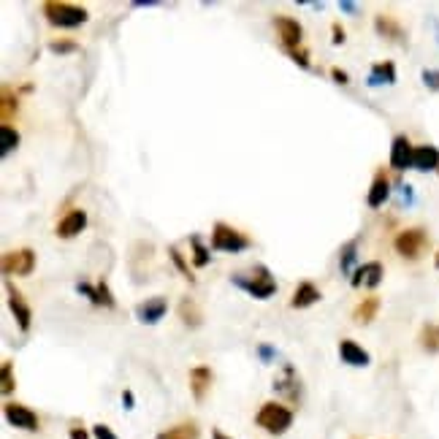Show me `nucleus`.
Returning a JSON list of instances; mask_svg holds the SVG:
<instances>
[{"mask_svg": "<svg viewBox=\"0 0 439 439\" xmlns=\"http://www.w3.org/2000/svg\"><path fill=\"white\" fill-rule=\"evenodd\" d=\"M230 282L239 290H244V293H250L252 299H260V301L272 299L277 293V279H274L266 266H255L252 272H236L230 277Z\"/></svg>", "mask_w": 439, "mask_h": 439, "instance_id": "f257e3e1", "label": "nucleus"}, {"mask_svg": "<svg viewBox=\"0 0 439 439\" xmlns=\"http://www.w3.org/2000/svg\"><path fill=\"white\" fill-rule=\"evenodd\" d=\"M41 11H44L46 22L49 25H55V28H79V25H84L90 14H87V9L84 6H74V3H62V0H49L41 6Z\"/></svg>", "mask_w": 439, "mask_h": 439, "instance_id": "f03ea898", "label": "nucleus"}, {"mask_svg": "<svg viewBox=\"0 0 439 439\" xmlns=\"http://www.w3.org/2000/svg\"><path fill=\"white\" fill-rule=\"evenodd\" d=\"M255 423L260 426L263 431L279 437V434H285L290 426H293V409H288L285 404H277V401H266L263 407L257 409Z\"/></svg>", "mask_w": 439, "mask_h": 439, "instance_id": "7ed1b4c3", "label": "nucleus"}, {"mask_svg": "<svg viewBox=\"0 0 439 439\" xmlns=\"http://www.w3.org/2000/svg\"><path fill=\"white\" fill-rule=\"evenodd\" d=\"M252 247V239L250 236H244L242 230H236V228H230L228 223H214L212 228V250L217 252H244V250H250Z\"/></svg>", "mask_w": 439, "mask_h": 439, "instance_id": "20e7f679", "label": "nucleus"}, {"mask_svg": "<svg viewBox=\"0 0 439 439\" xmlns=\"http://www.w3.org/2000/svg\"><path fill=\"white\" fill-rule=\"evenodd\" d=\"M274 30L279 35V46L285 49V52H301L304 49V28L301 22L296 19V16H274Z\"/></svg>", "mask_w": 439, "mask_h": 439, "instance_id": "39448f33", "label": "nucleus"}, {"mask_svg": "<svg viewBox=\"0 0 439 439\" xmlns=\"http://www.w3.org/2000/svg\"><path fill=\"white\" fill-rule=\"evenodd\" d=\"M426 244H428V233H426L423 228H407V230H401L399 236L394 239V250L399 255L404 257V260H418L421 252L426 250Z\"/></svg>", "mask_w": 439, "mask_h": 439, "instance_id": "423d86ee", "label": "nucleus"}, {"mask_svg": "<svg viewBox=\"0 0 439 439\" xmlns=\"http://www.w3.org/2000/svg\"><path fill=\"white\" fill-rule=\"evenodd\" d=\"M35 269V252L30 247H22V250H11L3 255V274H16V277H28Z\"/></svg>", "mask_w": 439, "mask_h": 439, "instance_id": "0eeeda50", "label": "nucleus"}, {"mask_svg": "<svg viewBox=\"0 0 439 439\" xmlns=\"http://www.w3.org/2000/svg\"><path fill=\"white\" fill-rule=\"evenodd\" d=\"M6 293H9V306H11V312H14V320H16V326H19V331L28 333L30 331V326H33L30 304L25 301V296H22V293L11 285V282H6Z\"/></svg>", "mask_w": 439, "mask_h": 439, "instance_id": "6e6552de", "label": "nucleus"}, {"mask_svg": "<svg viewBox=\"0 0 439 439\" xmlns=\"http://www.w3.org/2000/svg\"><path fill=\"white\" fill-rule=\"evenodd\" d=\"M274 391H277V394H282L288 401H293V404H299V401H301V379H299V372H296L290 364L282 366L279 377L274 379Z\"/></svg>", "mask_w": 439, "mask_h": 439, "instance_id": "1a4fd4ad", "label": "nucleus"}, {"mask_svg": "<svg viewBox=\"0 0 439 439\" xmlns=\"http://www.w3.org/2000/svg\"><path fill=\"white\" fill-rule=\"evenodd\" d=\"M3 415H6V421L14 426V428H22V431H38V415H35L30 407H25V404H14V401H9V404L3 407Z\"/></svg>", "mask_w": 439, "mask_h": 439, "instance_id": "9d476101", "label": "nucleus"}, {"mask_svg": "<svg viewBox=\"0 0 439 439\" xmlns=\"http://www.w3.org/2000/svg\"><path fill=\"white\" fill-rule=\"evenodd\" d=\"M382 263L379 260H369V263H361L355 272L350 274V285L352 288H377L379 282H382Z\"/></svg>", "mask_w": 439, "mask_h": 439, "instance_id": "9b49d317", "label": "nucleus"}, {"mask_svg": "<svg viewBox=\"0 0 439 439\" xmlns=\"http://www.w3.org/2000/svg\"><path fill=\"white\" fill-rule=\"evenodd\" d=\"M168 312V301L163 296H155V299H147V301H141L136 306V318L141 323H147V326H155V323H160V320L166 318Z\"/></svg>", "mask_w": 439, "mask_h": 439, "instance_id": "f8f14e48", "label": "nucleus"}, {"mask_svg": "<svg viewBox=\"0 0 439 439\" xmlns=\"http://www.w3.org/2000/svg\"><path fill=\"white\" fill-rule=\"evenodd\" d=\"M84 228H87V212H84V209H71V212L57 223L55 233H57L60 239H74V236H79Z\"/></svg>", "mask_w": 439, "mask_h": 439, "instance_id": "ddd939ff", "label": "nucleus"}, {"mask_svg": "<svg viewBox=\"0 0 439 439\" xmlns=\"http://www.w3.org/2000/svg\"><path fill=\"white\" fill-rule=\"evenodd\" d=\"M212 369L209 366H193L190 369V394H193V399L196 401H204L206 396H209V391H212Z\"/></svg>", "mask_w": 439, "mask_h": 439, "instance_id": "4468645a", "label": "nucleus"}, {"mask_svg": "<svg viewBox=\"0 0 439 439\" xmlns=\"http://www.w3.org/2000/svg\"><path fill=\"white\" fill-rule=\"evenodd\" d=\"M412 155H415V147L407 136H396L394 144H391V166L396 171H407L412 168Z\"/></svg>", "mask_w": 439, "mask_h": 439, "instance_id": "2eb2a0df", "label": "nucleus"}, {"mask_svg": "<svg viewBox=\"0 0 439 439\" xmlns=\"http://www.w3.org/2000/svg\"><path fill=\"white\" fill-rule=\"evenodd\" d=\"M388 198H391V179H388V174H385V171H377V174H374V179H372L369 193H366V204H369L372 209H379Z\"/></svg>", "mask_w": 439, "mask_h": 439, "instance_id": "dca6fc26", "label": "nucleus"}, {"mask_svg": "<svg viewBox=\"0 0 439 439\" xmlns=\"http://www.w3.org/2000/svg\"><path fill=\"white\" fill-rule=\"evenodd\" d=\"M412 168L428 174V171H439V150L434 144H423V147H415L412 155Z\"/></svg>", "mask_w": 439, "mask_h": 439, "instance_id": "f3484780", "label": "nucleus"}, {"mask_svg": "<svg viewBox=\"0 0 439 439\" xmlns=\"http://www.w3.org/2000/svg\"><path fill=\"white\" fill-rule=\"evenodd\" d=\"M339 355H342V361H345L348 366H369L372 364V355H369L358 342H352V339H342V342H339Z\"/></svg>", "mask_w": 439, "mask_h": 439, "instance_id": "a211bd4d", "label": "nucleus"}, {"mask_svg": "<svg viewBox=\"0 0 439 439\" xmlns=\"http://www.w3.org/2000/svg\"><path fill=\"white\" fill-rule=\"evenodd\" d=\"M374 30L388 38V41H396V44H404V28L399 25V19L391 14H377L374 16Z\"/></svg>", "mask_w": 439, "mask_h": 439, "instance_id": "6ab92c4d", "label": "nucleus"}, {"mask_svg": "<svg viewBox=\"0 0 439 439\" xmlns=\"http://www.w3.org/2000/svg\"><path fill=\"white\" fill-rule=\"evenodd\" d=\"M396 62L385 60V62H374L372 65V71H369V79H366V84L369 87H379V84H396Z\"/></svg>", "mask_w": 439, "mask_h": 439, "instance_id": "aec40b11", "label": "nucleus"}, {"mask_svg": "<svg viewBox=\"0 0 439 439\" xmlns=\"http://www.w3.org/2000/svg\"><path fill=\"white\" fill-rule=\"evenodd\" d=\"M320 301V290L312 285V282H301L296 293H293V299H290V306L293 309H306V306H312V304Z\"/></svg>", "mask_w": 439, "mask_h": 439, "instance_id": "412c9836", "label": "nucleus"}, {"mask_svg": "<svg viewBox=\"0 0 439 439\" xmlns=\"http://www.w3.org/2000/svg\"><path fill=\"white\" fill-rule=\"evenodd\" d=\"M155 439H201V428H198L196 421H184V423H177L160 431Z\"/></svg>", "mask_w": 439, "mask_h": 439, "instance_id": "4be33fe9", "label": "nucleus"}, {"mask_svg": "<svg viewBox=\"0 0 439 439\" xmlns=\"http://www.w3.org/2000/svg\"><path fill=\"white\" fill-rule=\"evenodd\" d=\"M177 312H179V318L187 328H198L201 323H204V315H201V309H198V304L190 299V296H184L179 306H177Z\"/></svg>", "mask_w": 439, "mask_h": 439, "instance_id": "5701e85b", "label": "nucleus"}, {"mask_svg": "<svg viewBox=\"0 0 439 439\" xmlns=\"http://www.w3.org/2000/svg\"><path fill=\"white\" fill-rule=\"evenodd\" d=\"M377 312H379V299L377 296H369V299H364V301L355 306L352 320H355V323H361V326H369L372 320L377 318Z\"/></svg>", "mask_w": 439, "mask_h": 439, "instance_id": "b1692460", "label": "nucleus"}, {"mask_svg": "<svg viewBox=\"0 0 439 439\" xmlns=\"http://www.w3.org/2000/svg\"><path fill=\"white\" fill-rule=\"evenodd\" d=\"M418 342L426 352H439V323H426L418 333Z\"/></svg>", "mask_w": 439, "mask_h": 439, "instance_id": "393cba45", "label": "nucleus"}, {"mask_svg": "<svg viewBox=\"0 0 439 439\" xmlns=\"http://www.w3.org/2000/svg\"><path fill=\"white\" fill-rule=\"evenodd\" d=\"M19 144V133L11 125H0V157H9Z\"/></svg>", "mask_w": 439, "mask_h": 439, "instance_id": "a878e982", "label": "nucleus"}, {"mask_svg": "<svg viewBox=\"0 0 439 439\" xmlns=\"http://www.w3.org/2000/svg\"><path fill=\"white\" fill-rule=\"evenodd\" d=\"M14 114H16V95H11L9 87H3V98H0V120H3V125H9Z\"/></svg>", "mask_w": 439, "mask_h": 439, "instance_id": "bb28decb", "label": "nucleus"}, {"mask_svg": "<svg viewBox=\"0 0 439 439\" xmlns=\"http://www.w3.org/2000/svg\"><path fill=\"white\" fill-rule=\"evenodd\" d=\"M355 250H358V239H350L345 247H342V257H339V266L345 274H352V263H355Z\"/></svg>", "mask_w": 439, "mask_h": 439, "instance_id": "cd10ccee", "label": "nucleus"}, {"mask_svg": "<svg viewBox=\"0 0 439 439\" xmlns=\"http://www.w3.org/2000/svg\"><path fill=\"white\" fill-rule=\"evenodd\" d=\"M3 377H0V391H3V396H9V394H14V388H16V379H14V361H3V372H0Z\"/></svg>", "mask_w": 439, "mask_h": 439, "instance_id": "c85d7f7f", "label": "nucleus"}, {"mask_svg": "<svg viewBox=\"0 0 439 439\" xmlns=\"http://www.w3.org/2000/svg\"><path fill=\"white\" fill-rule=\"evenodd\" d=\"M190 244H193V266H196V269L209 266V250L201 244V239H198V236H190Z\"/></svg>", "mask_w": 439, "mask_h": 439, "instance_id": "c756f323", "label": "nucleus"}, {"mask_svg": "<svg viewBox=\"0 0 439 439\" xmlns=\"http://www.w3.org/2000/svg\"><path fill=\"white\" fill-rule=\"evenodd\" d=\"M168 257L174 260V266L179 269V274H182L184 279H187V282L193 285V282H196V277H193V274H190V269H187V260H184V257H182V252H179L177 247H171V250H168Z\"/></svg>", "mask_w": 439, "mask_h": 439, "instance_id": "7c9ffc66", "label": "nucleus"}, {"mask_svg": "<svg viewBox=\"0 0 439 439\" xmlns=\"http://www.w3.org/2000/svg\"><path fill=\"white\" fill-rule=\"evenodd\" d=\"M95 288H98V306H106V309H114V304H117V301H114V296H111V290H109L106 282L101 279V282H98Z\"/></svg>", "mask_w": 439, "mask_h": 439, "instance_id": "2f4dec72", "label": "nucleus"}, {"mask_svg": "<svg viewBox=\"0 0 439 439\" xmlns=\"http://www.w3.org/2000/svg\"><path fill=\"white\" fill-rule=\"evenodd\" d=\"M49 49H52V52H57V55H71V52H76V49H79V44H76V41H65V38H57V41H52V44H49Z\"/></svg>", "mask_w": 439, "mask_h": 439, "instance_id": "473e14b6", "label": "nucleus"}, {"mask_svg": "<svg viewBox=\"0 0 439 439\" xmlns=\"http://www.w3.org/2000/svg\"><path fill=\"white\" fill-rule=\"evenodd\" d=\"M421 79H423V84L428 90L439 92V68H426L423 74H421Z\"/></svg>", "mask_w": 439, "mask_h": 439, "instance_id": "72a5a7b5", "label": "nucleus"}, {"mask_svg": "<svg viewBox=\"0 0 439 439\" xmlns=\"http://www.w3.org/2000/svg\"><path fill=\"white\" fill-rule=\"evenodd\" d=\"M92 434H95V439H117V434H114L106 423H98L92 428Z\"/></svg>", "mask_w": 439, "mask_h": 439, "instance_id": "f704fd0d", "label": "nucleus"}, {"mask_svg": "<svg viewBox=\"0 0 439 439\" xmlns=\"http://www.w3.org/2000/svg\"><path fill=\"white\" fill-rule=\"evenodd\" d=\"M257 355H260L263 364H272V358L277 355V350H274L272 345H260V348H257Z\"/></svg>", "mask_w": 439, "mask_h": 439, "instance_id": "c9c22d12", "label": "nucleus"}, {"mask_svg": "<svg viewBox=\"0 0 439 439\" xmlns=\"http://www.w3.org/2000/svg\"><path fill=\"white\" fill-rule=\"evenodd\" d=\"M331 33H333V44H345V38H348V35H345V28H342L339 22H333L331 25Z\"/></svg>", "mask_w": 439, "mask_h": 439, "instance_id": "e433bc0d", "label": "nucleus"}, {"mask_svg": "<svg viewBox=\"0 0 439 439\" xmlns=\"http://www.w3.org/2000/svg\"><path fill=\"white\" fill-rule=\"evenodd\" d=\"M331 76H333V82H336V84H348L350 82L348 71H342V68H331Z\"/></svg>", "mask_w": 439, "mask_h": 439, "instance_id": "4c0bfd02", "label": "nucleus"}, {"mask_svg": "<svg viewBox=\"0 0 439 439\" xmlns=\"http://www.w3.org/2000/svg\"><path fill=\"white\" fill-rule=\"evenodd\" d=\"M399 190H401V201H404V204H412V201H415L412 184H399Z\"/></svg>", "mask_w": 439, "mask_h": 439, "instance_id": "58836bf2", "label": "nucleus"}, {"mask_svg": "<svg viewBox=\"0 0 439 439\" xmlns=\"http://www.w3.org/2000/svg\"><path fill=\"white\" fill-rule=\"evenodd\" d=\"M68 437L71 439H90V434L82 428V426H71V431H68Z\"/></svg>", "mask_w": 439, "mask_h": 439, "instance_id": "ea45409f", "label": "nucleus"}, {"mask_svg": "<svg viewBox=\"0 0 439 439\" xmlns=\"http://www.w3.org/2000/svg\"><path fill=\"white\" fill-rule=\"evenodd\" d=\"M339 9H342L345 14H355V11H358V6H355V3H350V0H339Z\"/></svg>", "mask_w": 439, "mask_h": 439, "instance_id": "a19ab883", "label": "nucleus"}, {"mask_svg": "<svg viewBox=\"0 0 439 439\" xmlns=\"http://www.w3.org/2000/svg\"><path fill=\"white\" fill-rule=\"evenodd\" d=\"M122 401H125V407L128 409H133V394H130V391H125V394H122Z\"/></svg>", "mask_w": 439, "mask_h": 439, "instance_id": "79ce46f5", "label": "nucleus"}, {"mask_svg": "<svg viewBox=\"0 0 439 439\" xmlns=\"http://www.w3.org/2000/svg\"><path fill=\"white\" fill-rule=\"evenodd\" d=\"M212 439H230V437H226V434H223L220 428H214V431H212Z\"/></svg>", "mask_w": 439, "mask_h": 439, "instance_id": "37998d69", "label": "nucleus"}, {"mask_svg": "<svg viewBox=\"0 0 439 439\" xmlns=\"http://www.w3.org/2000/svg\"><path fill=\"white\" fill-rule=\"evenodd\" d=\"M434 266H437V269H439V252H437V255H434Z\"/></svg>", "mask_w": 439, "mask_h": 439, "instance_id": "c03bdc74", "label": "nucleus"}]
</instances>
